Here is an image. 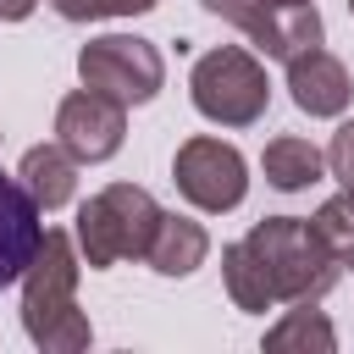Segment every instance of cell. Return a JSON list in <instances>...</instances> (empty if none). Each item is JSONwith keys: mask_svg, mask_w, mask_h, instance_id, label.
Returning <instances> with one entry per match:
<instances>
[{"mask_svg": "<svg viewBox=\"0 0 354 354\" xmlns=\"http://www.w3.org/2000/svg\"><path fill=\"white\" fill-rule=\"evenodd\" d=\"M39 199L22 188V177L0 171V288L22 282V271L33 266L39 243H44V221H39Z\"/></svg>", "mask_w": 354, "mask_h": 354, "instance_id": "cell-8", "label": "cell"}, {"mask_svg": "<svg viewBox=\"0 0 354 354\" xmlns=\"http://www.w3.org/2000/svg\"><path fill=\"white\" fill-rule=\"evenodd\" d=\"M243 243L260 254V266H266V277H271V288H277V304L326 299V293L337 288V277H343V260H337V254L315 238V227L299 221V216H266V221L249 227Z\"/></svg>", "mask_w": 354, "mask_h": 354, "instance_id": "cell-2", "label": "cell"}, {"mask_svg": "<svg viewBox=\"0 0 354 354\" xmlns=\"http://www.w3.org/2000/svg\"><path fill=\"white\" fill-rule=\"evenodd\" d=\"M55 138L83 160V166H100L122 149L127 138V105L100 94V88H72L61 105H55Z\"/></svg>", "mask_w": 354, "mask_h": 354, "instance_id": "cell-7", "label": "cell"}, {"mask_svg": "<svg viewBox=\"0 0 354 354\" xmlns=\"http://www.w3.org/2000/svg\"><path fill=\"white\" fill-rule=\"evenodd\" d=\"M171 177H177V194H183L188 205L210 210V216L238 210L243 194H249V160H243L232 144L205 138V133L177 144V155H171Z\"/></svg>", "mask_w": 354, "mask_h": 354, "instance_id": "cell-6", "label": "cell"}, {"mask_svg": "<svg viewBox=\"0 0 354 354\" xmlns=\"http://www.w3.org/2000/svg\"><path fill=\"white\" fill-rule=\"evenodd\" d=\"M326 166H332V177L343 183V194L354 199V122H343V127L332 133V144H326Z\"/></svg>", "mask_w": 354, "mask_h": 354, "instance_id": "cell-18", "label": "cell"}, {"mask_svg": "<svg viewBox=\"0 0 354 354\" xmlns=\"http://www.w3.org/2000/svg\"><path fill=\"white\" fill-rule=\"evenodd\" d=\"M266 6H310V0H266Z\"/></svg>", "mask_w": 354, "mask_h": 354, "instance_id": "cell-20", "label": "cell"}, {"mask_svg": "<svg viewBox=\"0 0 354 354\" xmlns=\"http://www.w3.org/2000/svg\"><path fill=\"white\" fill-rule=\"evenodd\" d=\"M221 282H227V299L238 310H249V315H266L277 304V288H271V277H266V266H260V254L249 243L221 249Z\"/></svg>", "mask_w": 354, "mask_h": 354, "instance_id": "cell-13", "label": "cell"}, {"mask_svg": "<svg viewBox=\"0 0 354 354\" xmlns=\"http://www.w3.org/2000/svg\"><path fill=\"white\" fill-rule=\"evenodd\" d=\"M348 266H354V260H348Z\"/></svg>", "mask_w": 354, "mask_h": 354, "instance_id": "cell-22", "label": "cell"}, {"mask_svg": "<svg viewBox=\"0 0 354 354\" xmlns=\"http://www.w3.org/2000/svg\"><path fill=\"white\" fill-rule=\"evenodd\" d=\"M33 11H39V0H0V22H22Z\"/></svg>", "mask_w": 354, "mask_h": 354, "instance_id": "cell-19", "label": "cell"}, {"mask_svg": "<svg viewBox=\"0 0 354 354\" xmlns=\"http://www.w3.org/2000/svg\"><path fill=\"white\" fill-rule=\"evenodd\" d=\"M266 348L271 354H282V348H315V354H332L337 348V332H332V321L315 310V299H304V304H293L271 332H266Z\"/></svg>", "mask_w": 354, "mask_h": 354, "instance_id": "cell-15", "label": "cell"}, {"mask_svg": "<svg viewBox=\"0 0 354 354\" xmlns=\"http://www.w3.org/2000/svg\"><path fill=\"white\" fill-rule=\"evenodd\" d=\"M205 11L221 17V22H232L271 61H282V6H266V0H205Z\"/></svg>", "mask_w": 354, "mask_h": 354, "instance_id": "cell-14", "label": "cell"}, {"mask_svg": "<svg viewBox=\"0 0 354 354\" xmlns=\"http://www.w3.org/2000/svg\"><path fill=\"white\" fill-rule=\"evenodd\" d=\"M288 94L304 116H343L348 100H354V83H348V66L326 50H304L288 61Z\"/></svg>", "mask_w": 354, "mask_h": 354, "instance_id": "cell-9", "label": "cell"}, {"mask_svg": "<svg viewBox=\"0 0 354 354\" xmlns=\"http://www.w3.org/2000/svg\"><path fill=\"white\" fill-rule=\"evenodd\" d=\"M348 11H354V0H348Z\"/></svg>", "mask_w": 354, "mask_h": 354, "instance_id": "cell-21", "label": "cell"}, {"mask_svg": "<svg viewBox=\"0 0 354 354\" xmlns=\"http://www.w3.org/2000/svg\"><path fill=\"white\" fill-rule=\"evenodd\" d=\"M77 238L44 227V243L22 271V332L44 354H83L94 343V326L77 310Z\"/></svg>", "mask_w": 354, "mask_h": 354, "instance_id": "cell-1", "label": "cell"}, {"mask_svg": "<svg viewBox=\"0 0 354 354\" xmlns=\"http://www.w3.org/2000/svg\"><path fill=\"white\" fill-rule=\"evenodd\" d=\"M66 22H100V17H144L160 0H50Z\"/></svg>", "mask_w": 354, "mask_h": 354, "instance_id": "cell-17", "label": "cell"}, {"mask_svg": "<svg viewBox=\"0 0 354 354\" xmlns=\"http://www.w3.org/2000/svg\"><path fill=\"white\" fill-rule=\"evenodd\" d=\"M77 155L55 138V144H33L28 155H22V166H17V177H22V188L44 205V210H61L72 194H77Z\"/></svg>", "mask_w": 354, "mask_h": 354, "instance_id": "cell-10", "label": "cell"}, {"mask_svg": "<svg viewBox=\"0 0 354 354\" xmlns=\"http://www.w3.org/2000/svg\"><path fill=\"white\" fill-rule=\"evenodd\" d=\"M77 77L122 105H149L166 83V61L149 39L138 33H105V39H88L77 50Z\"/></svg>", "mask_w": 354, "mask_h": 354, "instance_id": "cell-5", "label": "cell"}, {"mask_svg": "<svg viewBox=\"0 0 354 354\" xmlns=\"http://www.w3.org/2000/svg\"><path fill=\"white\" fill-rule=\"evenodd\" d=\"M188 94H194V111L216 127H254L271 105V83H266V66L243 50V44H216L194 61L188 72Z\"/></svg>", "mask_w": 354, "mask_h": 354, "instance_id": "cell-4", "label": "cell"}, {"mask_svg": "<svg viewBox=\"0 0 354 354\" xmlns=\"http://www.w3.org/2000/svg\"><path fill=\"white\" fill-rule=\"evenodd\" d=\"M310 227H315V238L348 266L354 260V199L348 194H337V199H326L315 216H310Z\"/></svg>", "mask_w": 354, "mask_h": 354, "instance_id": "cell-16", "label": "cell"}, {"mask_svg": "<svg viewBox=\"0 0 354 354\" xmlns=\"http://www.w3.org/2000/svg\"><path fill=\"white\" fill-rule=\"evenodd\" d=\"M205 254H210V232L194 221V216H177V210H166L160 216V227H155V238H149V271H160V277H188V271H199L205 266Z\"/></svg>", "mask_w": 354, "mask_h": 354, "instance_id": "cell-11", "label": "cell"}, {"mask_svg": "<svg viewBox=\"0 0 354 354\" xmlns=\"http://www.w3.org/2000/svg\"><path fill=\"white\" fill-rule=\"evenodd\" d=\"M160 216H166V210L155 205L149 188H138V183H111V188H100V194L77 210V232H72V238H77V254H83L94 271H111V266H122V260H144Z\"/></svg>", "mask_w": 354, "mask_h": 354, "instance_id": "cell-3", "label": "cell"}, {"mask_svg": "<svg viewBox=\"0 0 354 354\" xmlns=\"http://www.w3.org/2000/svg\"><path fill=\"white\" fill-rule=\"evenodd\" d=\"M260 166H266V183H271V188H282V194H299V188L321 183V171H326V155H321L310 138H293V133H282V138H271V144H266Z\"/></svg>", "mask_w": 354, "mask_h": 354, "instance_id": "cell-12", "label": "cell"}]
</instances>
